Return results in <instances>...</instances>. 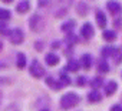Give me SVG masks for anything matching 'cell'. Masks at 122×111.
Returning a JSON list of instances; mask_svg holds the SVG:
<instances>
[{
    "label": "cell",
    "instance_id": "6da1fadb",
    "mask_svg": "<svg viewBox=\"0 0 122 111\" xmlns=\"http://www.w3.org/2000/svg\"><path fill=\"white\" fill-rule=\"evenodd\" d=\"M79 100H81V97H79L76 93L69 91V93L63 94L62 98H60V107H62L63 110H71V108H73L75 105H78Z\"/></svg>",
    "mask_w": 122,
    "mask_h": 111
},
{
    "label": "cell",
    "instance_id": "7a4b0ae2",
    "mask_svg": "<svg viewBox=\"0 0 122 111\" xmlns=\"http://www.w3.org/2000/svg\"><path fill=\"white\" fill-rule=\"evenodd\" d=\"M57 4L55 6V17H63L68 13V7L72 4L73 0H56Z\"/></svg>",
    "mask_w": 122,
    "mask_h": 111
},
{
    "label": "cell",
    "instance_id": "3957f363",
    "mask_svg": "<svg viewBox=\"0 0 122 111\" xmlns=\"http://www.w3.org/2000/svg\"><path fill=\"white\" fill-rule=\"evenodd\" d=\"M29 73L32 74V77H35V78H40V77L45 76V68L40 66V63H39L37 60H33L32 64L29 66Z\"/></svg>",
    "mask_w": 122,
    "mask_h": 111
},
{
    "label": "cell",
    "instance_id": "277c9868",
    "mask_svg": "<svg viewBox=\"0 0 122 111\" xmlns=\"http://www.w3.org/2000/svg\"><path fill=\"white\" fill-rule=\"evenodd\" d=\"M9 37H10L12 44H16V46H17V44H22V43H23V40H25V33H23L22 29H13V30H10Z\"/></svg>",
    "mask_w": 122,
    "mask_h": 111
},
{
    "label": "cell",
    "instance_id": "5b68a950",
    "mask_svg": "<svg viewBox=\"0 0 122 111\" xmlns=\"http://www.w3.org/2000/svg\"><path fill=\"white\" fill-rule=\"evenodd\" d=\"M81 36H82L85 40H91V38L95 36L93 26H92L91 23H85V24L81 27Z\"/></svg>",
    "mask_w": 122,
    "mask_h": 111
},
{
    "label": "cell",
    "instance_id": "8992f818",
    "mask_svg": "<svg viewBox=\"0 0 122 111\" xmlns=\"http://www.w3.org/2000/svg\"><path fill=\"white\" fill-rule=\"evenodd\" d=\"M106 9L113 14V16H118L122 13V4L119 2H116V0H109V2L106 3Z\"/></svg>",
    "mask_w": 122,
    "mask_h": 111
},
{
    "label": "cell",
    "instance_id": "52a82bcc",
    "mask_svg": "<svg viewBox=\"0 0 122 111\" xmlns=\"http://www.w3.org/2000/svg\"><path fill=\"white\" fill-rule=\"evenodd\" d=\"M29 26L33 31H39L40 27H42V17L39 14H33L29 20Z\"/></svg>",
    "mask_w": 122,
    "mask_h": 111
},
{
    "label": "cell",
    "instance_id": "ba28073f",
    "mask_svg": "<svg viewBox=\"0 0 122 111\" xmlns=\"http://www.w3.org/2000/svg\"><path fill=\"white\" fill-rule=\"evenodd\" d=\"M81 64H82V67H83L85 70H89V68L92 67V64H93V59H92V56H91L89 53L82 54V57H81Z\"/></svg>",
    "mask_w": 122,
    "mask_h": 111
},
{
    "label": "cell",
    "instance_id": "9c48e42d",
    "mask_svg": "<svg viewBox=\"0 0 122 111\" xmlns=\"http://www.w3.org/2000/svg\"><path fill=\"white\" fill-rule=\"evenodd\" d=\"M29 9H30V3H29V0H22V2L16 6V12H17L19 14H25V13H27V12H29Z\"/></svg>",
    "mask_w": 122,
    "mask_h": 111
},
{
    "label": "cell",
    "instance_id": "30bf717a",
    "mask_svg": "<svg viewBox=\"0 0 122 111\" xmlns=\"http://www.w3.org/2000/svg\"><path fill=\"white\" fill-rule=\"evenodd\" d=\"M45 61L47 66H56L59 63V56L55 54V53H47L45 56Z\"/></svg>",
    "mask_w": 122,
    "mask_h": 111
},
{
    "label": "cell",
    "instance_id": "8fae6325",
    "mask_svg": "<svg viewBox=\"0 0 122 111\" xmlns=\"http://www.w3.org/2000/svg\"><path fill=\"white\" fill-rule=\"evenodd\" d=\"M115 53H116V48L112 47V46H105V47H102V50H101V54H102V57H103V59L113 57Z\"/></svg>",
    "mask_w": 122,
    "mask_h": 111
},
{
    "label": "cell",
    "instance_id": "7c38bea8",
    "mask_svg": "<svg viewBox=\"0 0 122 111\" xmlns=\"http://www.w3.org/2000/svg\"><path fill=\"white\" fill-rule=\"evenodd\" d=\"M75 26H76V21L71 19V20H66L65 23H62V26H60V30L65 31V33H71V31L75 29Z\"/></svg>",
    "mask_w": 122,
    "mask_h": 111
},
{
    "label": "cell",
    "instance_id": "4fadbf2b",
    "mask_svg": "<svg viewBox=\"0 0 122 111\" xmlns=\"http://www.w3.org/2000/svg\"><path fill=\"white\" fill-rule=\"evenodd\" d=\"M76 13L79 14V16H86L88 13H89V6L85 3V2H79L78 3V6H76Z\"/></svg>",
    "mask_w": 122,
    "mask_h": 111
},
{
    "label": "cell",
    "instance_id": "5bb4252c",
    "mask_svg": "<svg viewBox=\"0 0 122 111\" xmlns=\"http://www.w3.org/2000/svg\"><path fill=\"white\" fill-rule=\"evenodd\" d=\"M116 88H118V83L116 81H109V83H106L105 84V95H112L115 91H116Z\"/></svg>",
    "mask_w": 122,
    "mask_h": 111
},
{
    "label": "cell",
    "instance_id": "9a60e30c",
    "mask_svg": "<svg viewBox=\"0 0 122 111\" xmlns=\"http://www.w3.org/2000/svg\"><path fill=\"white\" fill-rule=\"evenodd\" d=\"M96 23H98V26L99 27H102V29H105V26H106V23H108V20H106V16H105V13L103 12H96Z\"/></svg>",
    "mask_w": 122,
    "mask_h": 111
},
{
    "label": "cell",
    "instance_id": "2e32d148",
    "mask_svg": "<svg viewBox=\"0 0 122 111\" xmlns=\"http://www.w3.org/2000/svg\"><path fill=\"white\" fill-rule=\"evenodd\" d=\"M88 100H89V102H99V101L102 100V95L99 94L98 90H92V91L88 94Z\"/></svg>",
    "mask_w": 122,
    "mask_h": 111
},
{
    "label": "cell",
    "instance_id": "e0dca14e",
    "mask_svg": "<svg viewBox=\"0 0 122 111\" xmlns=\"http://www.w3.org/2000/svg\"><path fill=\"white\" fill-rule=\"evenodd\" d=\"M46 84L50 85L53 90H60V88H62V83H60V81H56L53 77H46Z\"/></svg>",
    "mask_w": 122,
    "mask_h": 111
},
{
    "label": "cell",
    "instance_id": "ac0fdd59",
    "mask_svg": "<svg viewBox=\"0 0 122 111\" xmlns=\"http://www.w3.org/2000/svg\"><path fill=\"white\" fill-rule=\"evenodd\" d=\"M102 37H103L105 40H108V41H113V40L116 38V31H115V30H105V31L102 33Z\"/></svg>",
    "mask_w": 122,
    "mask_h": 111
},
{
    "label": "cell",
    "instance_id": "d6986e66",
    "mask_svg": "<svg viewBox=\"0 0 122 111\" xmlns=\"http://www.w3.org/2000/svg\"><path fill=\"white\" fill-rule=\"evenodd\" d=\"M79 64H81V63H78L76 60H69L68 64H66V70H68V71H72V73H73V71H78L79 67H81Z\"/></svg>",
    "mask_w": 122,
    "mask_h": 111
},
{
    "label": "cell",
    "instance_id": "ffe728a7",
    "mask_svg": "<svg viewBox=\"0 0 122 111\" xmlns=\"http://www.w3.org/2000/svg\"><path fill=\"white\" fill-rule=\"evenodd\" d=\"M16 64H17L19 68H25V66H26V56H25V53H17Z\"/></svg>",
    "mask_w": 122,
    "mask_h": 111
},
{
    "label": "cell",
    "instance_id": "44dd1931",
    "mask_svg": "<svg viewBox=\"0 0 122 111\" xmlns=\"http://www.w3.org/2000/svg\"><path fill=\"white\" fill-rule=\"evenodd\" d=\"M65 41H66V44H68V46H73V44H76V43H78V37L71 31V33H66Z\"/></svg>",
    "mask_w": 122,
    "mask_h": 111
},
{
    "label": "cell",
    "instance_id": "7402d4cb",
    "mask_svg": "<svg viewBox=\"0 0 122 111\" xmlns=\"http://www.w3.org/2000/svg\"><path fill=\"white\" fill-rule=\"evenodd\" d=\"M10 17H12V13L7 10V9H2L0 7V21H7V20H10Z\"/></svg>",
    "mask_w": 122,
    "mask_h": 111
},
{
    "label": "cell",
    "instance_id": "603a6c76",
    "mask_svg": "<svg viewBox=\"0 0 122 111\" xmlns=\"http://www.w3.org/2000/svg\"><path fill=\"white\" fill-rule=\"evenodd\" d=\"M98 70H99V73H108L109 71V64H108V61L106 60H99V66H98Z\"/></svg>",
    "mask_w": 122,
    "mask_h": 111
},
{
    "label": "cell",
    "instance_id": "cb8c5ba5",
    "mask_svg": "<svg viewBox=\"0 0 122 111\" xmlns=\"http://www.w3.org/2000/svg\"><path fill=\"white\" fill-rule=\"evenodd\" d=\"M102 84H103V80H102V77H93V80L91 81L92 90H98V88H99Z\"/></svg>",
    "mask_w": 122,
    "mask_h": 111
},
{
    "label": "cell",
    "instance_id": "d4e9b609",
    "mask_svg": "<svg viewBox=\"0 0 122 111\" xmlns=\"http://www.w3.org/2000/svg\"><path fill=\"white\" fill-rule=\"evenodd\" d=\"M59 81L62 83V85H69V84L72 83L71 77H69L68 74H65V73H60V76H59Z\"/></svg>",
    "mask_w": 122,
    "mask_h": 111
},
{
    "label": "cell",
    "instance_id": "484cf974",
    "mask_svg": "<svg viewBox=\"0 0 122 111\" xmlns=\"http://www.w3.org/2000/svg\"><path fill=\"white\" fill-rule=\"evenodd\" d=\"M0 34H3V36H9L10 34V30L7 29L5 21H0Z\"/></svg>",
    "mask_w": 122,
    "mask_h": 111
},
{
    "label": "cell",
    "instance_id": "4316f807",
    "mask_svg": "<svg viewBox=\"0 0 122 111\" xmlns=\"http://www.w3.org/2000/svg\"><path fill=\"white\" fill-rule=\"evenodd\" d=\"M113 59H115V63H121L122 61V47L121 48H116V53L113 56Z\"/></svg>",
    "mask_w": 122,
    "mask_h": 111
},
{
    "label": "cell",
    "instance_id": "83f0119b",
    "mask_svg": "<svg viewBox=\"0 0 122 111\" xmlns=\"http://www.w3.org/2000/svg\"><path fill=\"white\" fill-rule=\"evenodd\" d=\"M86 83H88V80H86V76H79V77H78V80H76V84H78L79 87H83Z\"/></svg>",
    "mask_w": 122,
    "mask_h": 111
},
{
    "label": "cell",
    "instance_id": "f1b7e54d",
    "mask_svg": "<svg viewBox=\"0 0 122 111\" xmlns=\"http://www.w3.org/2000/svg\"><path fill=\"white\" fill-rule=\"evenodd\" d=\"M37 3H39L40 7H46V6L50 3V0H37Z\"/></svg>",
    "mask_w": 122,
    "mask_h": 111
},
{
    "label": "cell",
    "instance_id": "f546056e",
    "mask_svg": "<svg viewBox=\"0 0 122 111\" xmlns=\"http://www.w3.org/2000/svg\"><path fill=\"white\" fill-rule=\"evenodd\" d=\"M111 111H122V105L115 104V105H112V107H111Z\"/></svg>",
    "mask_w": 122,
    "mask_h": 111
},
{
    "label": "cell",
    "instance_id": "4dcf8cb0",
    "mask_svg": "<svg viewBox=\"0 0 122 111\" xmlns=\"http://www.w3.org/2000/svg\"><path fill=\"white\" fill-rule=\"evenodd\" d=\"M35 48L40 51V50L43 48V43H42V41H36V43H35Z\"/></svg>",
    "mask_w": 122,
    "mask_h": 111
},
{
    "label": "cell",
    "instance_id": "1f68e13d",
    "mask_svg": "<svg viewBox=\"0 0 122 111\" xmlns=\"http://www.w3.org/2000/svg\"><path fill=\"white\" fill-rule=\"evenodd\" d=\"M59 47H60V41L59 40H55L52 43V48H59Z\"/></svg>",
    "mask_w": 122,
    "mask_h": 111
},
{
    "label": "cell",
    "instance_id": "d6a6232c",
    "mask_svg": "<svg viewBox=\"0 0 122 111\" xmlns=\"http://www.w3.org/2000/svg\"><path fill=\"white\" fill-rule=\"evenodd\" d=\"M121 20H122V19H115L113 24H115V26H118V27H121V24H122V23H121Z\"/></svg>",
    "mask_w": 122,
    "mask_h": 111
},
{
    "label": "cell",
    "instance_id": "836d02e7",
    "mask_svg": "<svg viewBox=\"0 0 122 111\" xmlns=\"http://www.w3.org/2000/svg\"><path fill=\"white\" fill-rule=\"evenodd\" d=\"M2 2H5V3H12L13 0H2Z\"/></svg>",
    "mask_w": 122,
    "mask_h": 111
},
{
    "label": "cell",
    "instance_id": "e575fe53",
    "mask_svg": "<svg viewBox=\"0 0 122 111\" xmlns=\"http://www.w3.org/2000/svg\"><path fill=\"white\" fill-rule=\"evenodd\" d=\"M2 47H3V43H2V41H0V50H2Z\"/></svg>",
    "mask_w": 122,
    "mask_h": 111
},
{
    "label": "cell",
    "instance_id": "d590c367",
    "mask_svg": "<svg viewBox=\"0 0 122 111\" xmlns=\"http://www.w3.org/2000/svg\"><path fill=\"white\" fill-rule=\"evenodd\" d=\"M42 111H49V110H42Z\"/></svg>",
    "mask_w": 122,
    "mask_h": 111
},
{
    "label": "cell",
    "instance_id": "8d00e7d4",
    "mask_svg": "<svg viewBox=\"0 0 122 111\" xmlns=\"http://www.w3.org/2000/svg\"><path fill=\"white\" fill-rule=\"evenodd\" d=\"M0 98H2V93H0Z\"/></svg>",
    "mask_w": 122,
    "mask_h": 111
}]
</instances>
